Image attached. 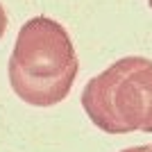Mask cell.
Instances as JSON below:
<instances>
[{"label":"cell","instance_id":"obj_1","mask_svg":"<svg viewBox=\"0 0 152 152\" xmlns=\"http://www.w3.org/2000/svg\"><path fill=\"white\" fill-rule=\"evenodd\" d=\"M80 70L70 34L48 16H34L18 30L7 75L12 91L32 107L66 100Z\"/></svg>","mask_w":152,"mask_h":152},{"label":"cell","instance_id":"obj_2","mask_svg":"<svg viewBox=\"0 0 152 152\" xmlns=\"http://www.w3.org/2000/svg\"><path fill=\"white\" fill-rule=\"evenodd\" d=\"M82 107L107 134H152V61L123 57L86 82Z\"/></svg>","mask_w":152,"mask_h":152},{"label":"cell","instance_id":"obj_3","mask_svg":"<svg viewBox=\"0 0 152 152\" xmlns=\"http://www.w3.org/2000/svg\"><path fill=\"white\" fill-rule=\"evenodd\" d=\"M5 30H7V14H5V7L0 5V39L5 37Z\"/></svg>","mask_w":152,"mask_h":152},{"label":"cell","instance_id":"obj_4","mask_svg":"<svg viewBox=\"0 0 152 152\" xmlns=\"http://www.w3.org/2000/svg\"><path fill=\"white\" fill-rule=\"evenodd\" d=\"M121 152H152V143H148V145H134V148H127V150H121Z\"/></svg>","mask_w":152,"mask_h":152},{"label":"cell","instance_id":"obj_5","mask_svg":"<svg viewBox=\"0 0 152 152\" xmlns=\"http://www.w3.org/2000/svg\"><path fill=\"white\" fill-rule=\"evenodd\" d=\"M148 2H150V9H152V0H148Z\"/></svg>","mask_w":152,"mask_h":152}]
</instances>
